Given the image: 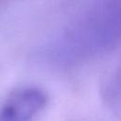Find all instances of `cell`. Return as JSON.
<instances>
[{
	"instance_id": "1",
	"label": "cell",
	"mask_w": 121,
	"mask_h": 121,
	"mask_svg": "<svg viewBox=\"0 0 121 121\" xmlns=\"http://www.w3.org/2000/svg\"><path fill=\"white\" fill-rule=\"evenodd\" d=\"M46 93L35 86L11 92L0 106V121H32L45 107Z\"/></svg>"
},
{
	"instance_id": "2",
	"label": "cell",
	"mask_w": 121,
	"mask_h": 121,
	"mask_svg": "<svg viewBox=\"0 0 121 121\" xmlns=\"http://www.w3.org/2000/svg\"><path fill=\"white\" fill-rule=\"evenodd\" d=\"M108 97L111 100H121V61L114 73L111 92H109Z\"/></svg>"
}]
</instances>
